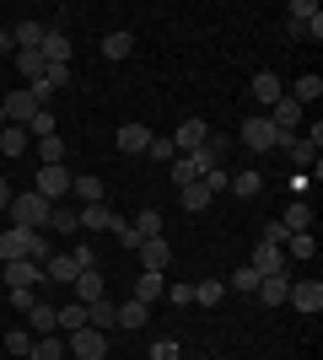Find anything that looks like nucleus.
I'll return each instance as SVG.
<instances>
[{
  "label": "nucleus",
  "instance_id": "obj_56",
  "mask_svg": "<svg viewBox=\"0 0 323 360\" xmlns=\"http://www.w3.org/2000/svg\"><path fill=\"white\" fill-rule=\"evenodd\" d=\"M0 210H11V183L0 178Z\"/></svg>",
  "mask_w": 323,
  "mask_h": 360
},
{
  "label": "nucleus",
  "instance_id": "obj_37",
  "mask_svg": "<svg viewBox=\"0 0 323 360\" xmlns=\"http://www.w3.org/2000/svg\"><path fill=\"white\" fill-rule=\"evenodd\" d=\"M44 231H81V221H76V210H70V205H54Z\"/></svg>",
  "mask_w": 323,
  "mask_h": 360
},
{
  "label": "nucleus",
  "instance_id": "obj_34",
  "mask_svg": "<svg viewBox=\"0 0 323 360\" xmlns=\"http://www.w3.org/2000/svg\"><path fill=\"white\" fill-rule=\"evenodd\" d=\"M259 188H264V178H259V172H253V167L232 178V194H237V199H259Z\"/></svg>",
  "mask_w": 323,
  "mask_h": 360
},
{
  "label": "nucleus",
  "instance_id": "obj_5",
  "mask_svg": "<svg viewBox=\"0 0 323 360\" xmlns=\"http://www.w3.org/2000/svg\"><path fill=\"white\" fill-rule=\"evenodd\" d=\"M286 27H291L296 38H323V11L312 0H291V6H286Z\"/></svg>",
  "mask_w": 323,
  "mask_h": 360
},
{
  "label": "nucleus",
  "instance_id": "obj_33",
  "mask_svg": "<svg viewBox=\"0 0 323 360\" xmlns=\"http://www.w3.org/2000/svg\"><path fill=\"white\" fill-rule=\"evenodd\" d=\"M11 44H16V49H38V44H44V22H16Z\"/></svg>",
  "mask_w": 323,
  "mask_h": 360
},
{
  "label": "nucleus",
  "instance_id": "obj_20",
  "mask_svg": "<svg viewBox=\"0 0 323 360\" xmlns=\"http://www.w3.org/2000/svg\"><path fill=\"white\" fill-rule=\"evenodd\" d=\"M162 296H167V280L140 269V274H135V301H140V307H151V301H162Z\"/></svg>",
  "mask_w": 323,
  "mask_h": 360
},
{
  "label": "nucleus",
  "instance_id": "obj_54",
  "mask_svg": "<svg viewBox=\"0 0 323 360\" xmlns=\"http://www.w3.org/2000/svg\"><path fill=\"white\" fill-rule=\"evenodd\" d=\"M291 162H296V167H312V162H318V156H312V150L302 146V140H296V146H291Z\"/></svg>",
  "mask_w": 323,
  "mask_h": 360
},
{
  "label": "nucleus",
  "instance_id": "obj_7",
  "mask_svg": "<svg viewBox=\"0 0 323 360\" xmlns=\"http://www.w3.org/2000/svg\"><path fill=\"white\" fill-rule=\"evenodd\" d=\"M0 269H6V285L11 290H38L44 285V264H32V258H6Z\"/></svg>",
  "mask_w": 323,
  "mask_h": 360
},
{
  "label": "nucleus",
  "instance_id": "obj_35",
  "mask_svg": "<svg viewBox=\"0 0 323 360\" xmlns=\"http://www.w3.org/2000/svg\"><path fill=\"white\" fill-rule=\"evenodd\" d=\"M87 328H97V333L113 328V301H92V307H87Z\"/></svg>",
  "mask_w": 323,
  "mask_h": 360
},
{
  "label": "nucleus",
  "instance_id": "obj_28",
  "mask_svg": "<svg viewBox=\"0 0 323 360\" xmlns=\"http://www.w3.org/2000/svg\"><path fill=\"white\" fill-rule=\"evenodd\" d=\"M178 199H184V210H189V215L210 210V188H205V183H184V188H178Z\"/></svg>",
  "mask_w": 323,
  "mask_h": 360
},
{
  "label": "nucleus",
  "instance_id": "obj_47",
  "mask_svg": "<svg viewBox=\"0 0 323 360\" xmlns=\"http://www.w3.org/2000/svg\"><path fill=\"white\" fill-rule=\"evenodd\" d=\"M194 301H200V307H215V301H221V280H200V285H194Z\"/></svg>",
  "mask_w": 323,
  "mask_h": 360
},
{
  "label": "nucleus",
  "instance_id": "obj_6",
  "mask_svg": "<svg viewBox=\"0 0 323 360\" xmlns=\"http://www.w3.org/2000/svg\"><path fill=\"white\" fill-rule=\"evenodd\" d=\"M248 269L259 274V280H270V274H286V269H291V258H286V248H275V242H259L253 258H248Z\"/></svg>",
  "mask_w": 323,
  "mask_h": 360
},
{
  "label": "nucleus",
  "instance_id": "obj_38",
  "mask_svg": "<svg viewBox=\"0 0 323 360\" xmlns=\"http://www.w3.org/2000/svg\"><path fill=\"white\" fill-rule=\"evenodd\" d=\"M318 253V237L312 231H296V237H286V258H312Z\"/></svg>",
  "mask_w": 323,
  "mask_h": 360
},
{
  "label": "nucleus",
  "instance_id": "obj_15",
  "mask_svg": "<svg viewBox=\"0 0 323 360\" xmlns=\"http://www.w3.org/2000/svg\"><path fill=\"white\" fill-rule=\"evenodd\" d=\"M221 156H227V135H215V129H210V140H205V146L194 150V156H189V162L200 167V178H205V172H210V167H221Z\"/></svg>",
  "mask_w": 323,
  "mask_h": 360
},
{
  "label": "nucleus",
  "instance_id": "obj_8",
  "mask_svg": "<svg viewBox=\"0 0 323 360\" xmlns=\"http://www.w3.org/2000/svg\"><path fill=\"white\" fill-rule=\"evenodd\" d=\"M286 307H296L302 317H318V312H323V285H318V280H291Z\"/></svg>",
  "mask_w": 323,
  "mask_h": 360
},
{
  "label": "nucleus",
  "instance_id": "obj_46",
  "mask_svg": "<svg viewBox=\"0 0 323 360\" xmlns=\"http://www.w3.org/2000/svg\"><path fill=\"white\" fill-rule=\"evenodd\" d=\"M200 183H205V188H210V199H215V194H227V188H232V178H227V167H210V172H205Z\"/></svg>",
  "mask_w": 323,
  "mask_h": 360
},
{
  "label": "nucleus",
  "instance_id": "obj_1",
  "mask_svg": "<svg viewBox=\"0 0 323 360\" xmlns=\"http://www.w3.org/2000/svg\"><path fill=\"white\" fill-rule=\"evenodd\" d=\"M237 140H243L248 150H275V146H286V150H291V146H296V135H286V129H275V124L264 119V113H253V119H243V129H237Z\"/></svg>",
  "mask_w": 323,
  "mask_h": 360
},
{
  "label": "nucleus",
  "instance_id": "obj_24",
  "mask_svg": "<svg viewBox=\"0 0 323 360\" xmlns=\"http://www.w3.org/2000/svg\"><path fill=\"white\" fill-rule=\"evenodd\" d=\"M129 54H135V32H108L103 38V60H129Z\"/></svg>",
  "mask_w": 323,
  "mask_h": 360
},
{
  "label": "nucleus",
  "instance_id": "obj_19",
  "mask_svg": "<svg viewBox=\"0 0 323 360\" xmlns=\"http://www.w3.org/2000/svg\"><path fill=\"white\" fill-rule=\"evenodd\" d=\"M0 108H6V124H27L32 113H38V103H32V91H27V86H22V91H11V97H6Z\"/></svg>",
  "mask_w": 323,
  "mask_h": 360
},
{
  "label": "nucleus",
  "instance_id": "obj_26",
  "mask_svg": "<svg viewBox=\"0 0 323 360\" xmlns=\"http://www.w3.org/2000/svg\"><path fill=\"white\" fill-rule=\"evenodd\" d=\"M27 146H32V135H27V129H22V124H6V129H0V150H6L11 162H16V156H22V150H27Z\"/></svg>",
  "mask_w": 323,
  "mask_h": 360
},
{
  "label": "nucleus",
  "instance_id": "obj_23",
  "mask_svg": "<svg viewBox=\"0 0 323 360\" xmlns=\"http://www.w3.org/2000/svg\"><path fill=\"white\" fill-rule=\"evenodd\" d=\"M76 301H81V307L103 301V274H97V269H81L76 274Z\"/></svg>",
  "mask_w": 323,
  "mask_h": 360
},
{
  "label": "nucleus",
  "instance_id": "obj_43",
  "mask_svg": "<svg viewBox=\"0 0 323 360\" xmlns=\"http://www.w3.org/2000/svg\"><path fill=\"white\" fill-rule=\"evenodd\" d=\"M27 317H32V333H38V339H44V333H60V328H54V307H44V301H38Z\"/></svg>",
  "mask_w": 323,
  "mask_h": 360
},
{
  "label": "nucleus",
  "instance_id": "obj_49",
  "mask_svg": "<svg viewBox=\"0 0 323 360\" xmlns=\"http://www.w3.org/2000/svg\"><path fill=\"white\" fill-rule=\"evenodd\" d=\"M151 360H184V349L172 345V339H156V345H151Z\"/></svg>",
  "mask_w": 323,
  "mask_h": 360
},
{
  "label": "nucleus",
  "instance_id": "obj_44",
  "mask_svg": "<svg viewBox=\"0 0 323 360\" xmlns=\"http://www.w3.org/2000/svg\"><path fill=\"white\" fill-rule=\"evenodd\" d=\"M227 285H232V290H243V296H253V290H259V274L243 264V269H232V274H227Z\"/></svg>",
  "mask_w": 323,
  "mask_h": 360
},
{
  "label": "nucleus",
  "instance_id": "obj_39",
  "mask_svg": "<svg viewBox=\"0 0 323 360\" xmlns=\"http://www.w3.org/2000/svg\"><path fill=\"white\" fill-rule=\"evenodd\" d=\"M22 129H27L32 140H49V135H54V113H49V108H38V113H32V119L22 124Z\"/></svg>",
  "mask_w": 323,
  "mask_h": 360
},
{
  "label": "nucleus",
  "instance_id": "obj_12",
  "mask_svg": "<svg viewBox=\"0 0 323 360\" xmlns=\"http://www.w3.org/2000/svg\"><path fill=\"white\" fill-rule=\"evenodd\" d=\"M205 140H210V124H205V119H184V124H178V135H172V146H178V156H194Z\"/></svg>",
  "mask_w": 323,
  "mask_h": 360
},
{
  "label": "nucleus",
  "instance_id": "obj_50",
  "mask_svg": "<svg viewBox=\"0 0 323 360\" xmlns=\"http://www.w3.org/2000/svg\"><path fill=\"white\" fill-rule=\"evenodd\" d=\"M44 81H49L54 91H60V86H70V65H49V70H44Z\"/></svg>",
  "mask_w": 323,
  "mask_h": 360
},
{
  "label": "nucleus",
  "instance_id": "obj_21",
  "mask_svg": "<svg viewBox=\"0 0 323 360\" xmlns=\"http://www.w3.org/2000/svg\"><path fill=\"white\" fill-rule=\"evenodd\" d=\"M146 317H151V307H140V301L129 296L124 307H113V328H146Z\"/></svg>",
  "mask_w": 323,
  "mask_h": 360
},
{
  "label": "nucleus",
  "instance_id": "obj_27",
  "mask_svg": "<svg viewBox=\"0 0 323 360\" xmlns=\"http://www.w3.org/2000/svg\"><path fill=\"white\" fill-rule=\"evenodd\" d=\"M280 226H286L291 237H296V231H312V205H308V199H291V210H286Z\"/></svg>",
  "mask_w": 323,
  "mask_h": 360
},
{
  "label": "nucleus",
  "instance_id": "obj_48",
  "mask_svg": "<svg viewBox=\"0 0 323 360\" xmlns=\"http://www.w3.org/2000/svg\"><path fill=\"white\" fill-rule=\"evenodd\" d=\"M167 301L184 312V307H194V285H167Z\"/></svg>",
  "mask_w": 323,
  "mask_h": 360
},
{
  "label": "nucleus",
  "instance_id": "obj_13",
  "mask_svg": "<svg viewBox=\"0 0 323 360\" xmlns=\"http://www.w3.org/2000/svg\"><path fill=\"white\" fill-rule=\"evenodd\" d=\"M38 54H44V65H70V38H65V27H44Z\"/></svg>",
  "mask_w": 323,
  "mask_h": 360
},
{
  "label": "nucleus",
  "instance_id": "obj_11",
  "mask_svg": "<svg viewBox=\"0 0 323 360\" xmlns=\"http://www.w3.org/2000/svg\"><path fill=\"white\" fill-rule=\"evenodd\" d=\"M140 253V269L146 274H167V264H172V248H167V237H146L135 248Z\"/></svg>",
  "mask_w": 323,
  "mask_h": 360
},
{
  "label": "nucleus",
  "instance_id": "obj_57",
  "mask_svg": "<svg viewBox=\"0 0 323 360\" xmlns=\"http://www.w3.org/2000/svg\"><path fill=\"white\" fill-rule=\"evenodd\" d=\"M6 49H11V32H6V27H0V54H6Z\"/></svg>",
  "mask_w": 323,
  "mask_h": 360
},
{
  "label": "nucleus",
  "instance_id": "obj_42",
  "mask_svg": "<svg viewBox=\"0 0 323 360\" xmlns=\"http://www.w3.org/2000/svg\"><path fill=\"white\" fill-rule=\"evenodd\" d=\"M318 97H323V81H318V75H302L296 91H291V103H318Z\"/></svg>",
  "mask_w": 323,
  "mask_h": 360
},
{
  "label": "nucleus",
  "instance_id": "obj_25",
  "mask_svg": "<svg viewBox=\"0 0 323 360\" xmlns=\"http://www.w3.org/2000/svg\"><path fill=\"white\" fill-rule=\"evenodd\" d=\"M54 328H60V333L87 328V307H81V301H70V307H54Z\"/></svg>",
  "mask_w": 323,
  "mask_h": 360
},
{
  "label": "nucleus",
  "instance_id": "obj_59",
  "mask_svg": "<svg viewBox=\"0 0 323 360\" xmlns=\"http://www.w3.org/2000/svg\"><path fill=\"white\" fill-rule=\"evenodd\" d=\"M200 360H210V355H200Z\"/></svg>",
  "mask_w": 323,
  "mask_h": 360
},
{
  "label": "nucleus",
  "instance_id": "obj_53",
  "mask_svg": "<svg viewBox=\"0 0 323 360\" xmlns=\"http://www.w3.org/2000/svg\"><path fill=\"white\" fill-rule=\"evenodd\" d=\"M296 140H302V146H308V150H312V156H318V146H323V124H312L308 135H296Z\"/></svg>",
  "mask_w": 323,
  "mask_h": 360
},
{
  "label": "nucleus",
  "instance_id": "obj_58",
  "mask_svg": "<svg viewBox=\"0 0 323 360\" xmlns=\"http://www.w3.org/2000/svg\"><path fill=\"white\" fill-rule=\"evenodd\" d=\"M0 129H6V108H0Z\"/></svg>",
  "mask_w": 323,
  "mask_h": 360
},
{
  "label": "nucleus",
  "instance_id": "obj_41",
  "mask_svg": "<svg viewBox=\"0 0 323 360\" xmlns=\"http://www.w3.org/2000/svg\"><path fill=\"white\" fill-rule=\"evenodd\" d=\"M32 339H38V333H32V328H11V333H6V349L27 360V355H32Z\"/></svg>",
  "mask_w": 323,
  "mask_h": 360
},
{
  "label": "nucleus",
  "instance_id": "obj_52",
  "mask_svg": "<svg viewBox=\"0 0 323 360\" xmlns=\"http://www.w3.org/2000/svg\"><path fill=\"white\" fill-rule=\"evenodd\" d=\"M286 237H291V231H286L280 221H270V226H264V237H259V242H275V248H286Z\"/></svg>",
  "mask_w": 323,
  "mask_h": 360
},
{
  "label": "nucleus",
  "instance_id": "obj_16",
  "mask_svg": "<svg viewBox=\"0 0 323 360\" xmlns=\"http://www.w3.org/2000/svg\"><path fill=\"white\" fill-rule=\"evenodd\" d=\"M76 258H70V253H60V258H54V253H49L44 258V280H54V285H76Z\"/></svg>",
  "mask_w": 323,
  "mask_h": 360
},
{
  "label": "nucleus",
  "instance_id": "obj_4",
  "mask_svg": "<svg viewBox=\"0 0 323 360\" xmlns=\"http://www.w3.org/2000/svg\"><path fill=\"white\" fill-rule=\"evenodd\" d=\"M70 178H76V172H70L65 162H54V167H38V178H32V194H44L49 205H60V199L70 194Z\"/></svg>",
  "mask_w": 323,
  "mask_h": 360
},
{
  "label": "nucleus",
  "instance_id": "obj_2",
  "mask_svg": "<svg viewBox=\"0 0 323 360\" xmlns=\"http://www.w3.org/2000/svg\"><path fill=\"white\" fill-rule=\"evenodd\" d=\"M6 258H32V264H44L49 258V242L27 226H11V231H0V264Z\"/></svg>",
  "mask_w": 323,
  "mask_h": 360
},
{
  "label": "nucleus",
  "instance_id": "obj_9",
  "mask_svg": "<svg viewBox=\"0 0 323 360\" xmlns=\"http://www.w3.org/2000/svg\"><path fill=\"white\" fill-rule=\"evenodd\" d=\"M65 349L76 360H103L108 355V333H97V328H76L70 339H65Z\"/></svg>",
  "mask_w": 323,
  "mask_h": 360
},
{
  "label": "nucleus",
  "instance_id": "obj_31",
  "mask_svg": "<svg viewBox=\"0 0 323 360\" xmlns=\"http://www.w3.org/2000/svg\"><path fill=\"white\" fill-rule=\"evenodd\" d=\"M27 360H65V339H60V333L32 339V355H27Z\"/></svg>",
  "mask_w": 323,
  "mask_h": 360
},
{
  "label": "nucleus",
  "instance_id": "obj_14",
  "mask_svg": "<svg viewBox=\"0 0 323 360\" xmlns=\"http://www.w3.org/2000/svg\"><path fill=\"white\" fill-rule=\"evenodd\" d=\"M113 146H119L124 156H146V146H151V129H146V124H119Z\"/></svg>",
  "mask_w": 323,
  "mask_h": 360
},
{
  "label": "nucleus",
  "instance_id": "obj_3",
  "mask_svg": "<svg viewBox=\"0 0 323 360\" xmlns=\"http://www.w3.org/2000/svg\"><path fill=\"white\" fill-rule=\"evenodd\" d=\"M49 210H54V205H49L44 194H32V188L11 194V221L27 226V231H44V226H49Z\"/></svg>",
  "mask_w": 323,
  "mask_h": 360
},
{
  "label": "nucleus",
  "instance_id": "obj_51",
  "mask_svg": "<svg viewBox=\"0 0 323 360\" xmlns=\"http://www.w3.org/2000/svg\"><path fill=\"white\" fill-rule=\"evenodd\" d=\"M11 307L16 312H32V307H38V290H11Z\"/></svg>",
  "mask_w": 323,
  "mask_h": 360
},
{
  "label": "nucleus",
  "instance_id": "obj_22",
  "mask_svg": "<svg viewBox=\"0 0 323 360\" xmlns=\"http://www.w3.org/2000/svg\"><path fill=\"white\" fill-rule=\"evenodd\" d=\"M280 97H286V86H280V75H275V70L253 75V103H270V108H275Z\"/></svg>",
  "mask_w": 323,
  "mask_h": 360
},
{
  "label": "nucleus",
  "instance_id": "obj_45",
  "mask_svg": "<svg viewBox=\"0 0 323 360\" xmlns=\"http://www.w3.org/2000/svg\"><path fill=\"white\" fill-rule=\"evenodd\" d=\"M172 183H178V188H184V183H200V167L189 162V156H178V162H172Z\"/></svg>",
  "mask_w": 323,
  "mask_h": 360
},
{
  "label": "nucleus",
  "instance_id": "obj_36",
  "mask_svg": "<svg viewBox=\"0 0 323 360\" xmlns=\"http://www.w3.org/2000/svg\"><path fill=\"white\" fill-rule=\"evenodd\" d=\"M32 146H38V167H54V162H65V140H60V135L32 140Z\"/></svg>",
  "mask_w": 323,
  "mask_h": 360
},
{
  "label": "nucleus",
  "instance_id": "obj_18",
  "mask_svg": "<svg viewBox=\"0 0 323 360\" xmlns=\"http://www.w3.org/2000/svg\"><path fill=\"white\" fill-rule=\"evenodd\" d=\"M264 119L275 124V129H286V135H296V124H302V103H291V97H280V103L270 108Z\"/></svg>",
  "mask_w": 323,
  "mask_h": 360
},
{
  "label": "nucleus",
  "instance_id": "obj_17",
  "mask_svg": "<svg viewBox=\"0 0 323 360\" xmlns=\"http://www.w3.org/2000/svg\"><path fill=\"white\" fill-rule=\"evenodd\" d=\"M253 296H259L264 307H286V296H291V274H270V280H259Z\"/></svg>",
  "mask_w": 323,
  "mask_h": 360
},
{
  "label": "nucleus",
  "instance_id": "obj_32",
  "mask_svg": "<svg viewBox=\"0 0 323 360\" xmlns=\"http://www.w3.org/2000/svg\"><path fill=\"white\" fill-rule=\"evenodd\" d=\"M16 70L27 75V86H32V81H38L49 65H44V54H38V49H16Z\"/></svg>",
  "mask_w": 323,
  "mask_h": 360
},
{
  "label": "nucleus",
  "instance_id": "obj_29",
  "mask_svg": "<svg viewBox=\"0 0 323 360\" xmlns=\"http://www.w3.org/2000/svg\"><path fill=\"white\" fill-rule=\"evenodd\" d=\"M70 194H76V199H87V205H103V178L81 172V178H70Z\"/></svg>",
  "mask_w": 323,
  "mask_h": 360
},
{
  "label": "nucleus",
  "instance_id": "obj_40",
  "mask_svg": "<svg viewBox=\"0 0 323 360\" xmlns=\"http://www.w3.org/2000/svg\"><path fill=\"white\" fill-rule=\"evenodd\" d=\"M146 156H151V162H162V167H172V162H178V146H172V140H162V135H151Z\"/></svg>",
  "mask_w": 323,
  "mask_h": 360
},
{
  "label": "nucleus",
  "instance_id": "obj_10",
  "mask_svg": "<svg viewBox=\"0 0 323 360\" xmlns=\"http://www.w3.org/2000/svg\"><path fill=\"white\" fill-rule=\"evenodd\" d=\"M76 221H81V231H124V226H129L124 215L108 210V205H81Z\"/></svg>",
  "mask_w": 323,
  "mask_h": 360
},
{
  "label": "nucleus",
  "instance_id": "obj_55",
  "mask_svg": "<svg viewBox=\"0 0 323 360\" xmlns=\"http://www.w3.org/2000/svg\"><path fill=\"white\" fill-rule=\"evenodd\" d=\"M70 258H76V269H97V253H92V248H76Z\"/></svg>",
  "mask_w": 323,
  "mask_h": 360
},
{
  "label": "nucleus",
  "instance_id": "obj_30",
  "mask_svg": "<svg viewBox=\"0 0 323 360\" xmlns=\"http://www.w3.org/2000/svg\"><path fill=\"white\" fill-rule=\"evenodd\" d=\"M129 231H135L140 242H146V237H162V210H151V205H146V210L129 221Z\"/></svg>",
  "mask_w": 323,
  "mask_h": 360
}]
</instances>
